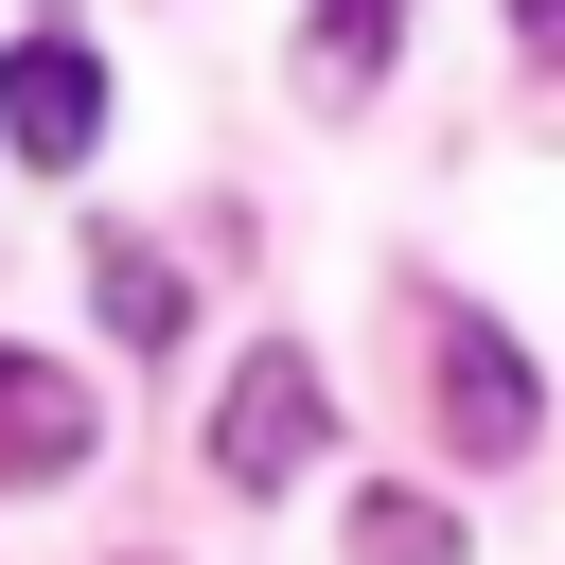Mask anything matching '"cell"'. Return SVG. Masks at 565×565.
<instances>
[{"instance_id": "52a82bcc", "label": "cell", "mask_w": 565, "mask_h": 565, "mask_svg": "<svg viewBox=\"0 0 565 565\" xmlns=\"http://www.w3.org/2000/svg\"><path fill=\"white\" fill-rule=\"evenodd\" d=\"M353 565H459V512H441V494H388V477H371V494H353Z\"/></svg>"}, {"instance_id": "3957f363", "label": "cell", "mask_w": 565, "mask_h": 565, "mask_svg": "<svg viewBox=\"0 0 565 565\" xmlns=\"http://www.w3.org/2000/svg\"><path fill=\"white\" fill-rule=\"evenodd\" d=\"M424 353H441V441H459V459H530V424H547V371H530L494 318H459V300L424 318Z\"/></svg>"}, {"instance_id": "6da1fadb", "label": "cell", "mask_w": 565, "mask_h": 565, "mask_svg": "<svg viewBox=\"0 0 565 565\" xmlns=\"http://www.w3.org/2000/svg\"><path fill=\"white\" fill-rule=\"evenodd\" d=\"M318 441H335V406H318V353H300V335H265V353L230 371V406H212V477H230V494H282Z\"/></svg>"}, {"instance_id": "5b68a950", "label": "cell", "mask_w": 565, "mask_h": 565, "mask_svg": "<svg viewBox=\"0 0 565 565\" xmlns=\"http://www.w3.org/2000/svg\"><path fill=\"white\" fill-rule=\"evenodd\" d=\"M88 300H106V335H124V353H177V335H194V282H177L141 230H88Z\"/></svg>"}, {"instance_id": "7a4b0ae2", "label": "cell", "mask_w": 565, "mask_h": 565, "mask_svg": "<svg viewBox=\"0 0 565 565\" xmlns=\"http://www.w3.org/2000/svg\"><path fill=\"white\" fill-rule=\"evenodd\" d=\"M0 141H18L35 177H88V159H106V53L53 35V18L0 35Z\"/></svg>"}, {"instance_id": "277c9868", "label": "cell", "mask_w": 565, "mask_h": 565, "mask_svg": "<svg viewBox=\"0 0 565 565\" xmlns=\"http://www.w3.org/2000/svg\"><path fill=\"white\" fill-rule=\"evenodd\" d=\"M88 459H106V406H88L53 353L0 335V494H53V477H88Z\"/></svg>"}, {"instance_id": "8992f818", "label": "cell", "mask_w": 565, "mask_h": 565, "mask_svg": "<svg viewBox=\"0 0 565 565\" xmlns=\"http://www.w3.org/2000/svg\"><path fill=\"white\" fill-rule=\"evenodd\" d=\"M388 53H406V0H318V18H300V88H318V106L388 88Z\"/></svg>"}, {"instance_id": "ba28073f", "label": "cell", "mask_w": 565, "mask_h": 565, "mask_svg": "<svg viewBox=\"0 0 565 565\" xmlns=\"http://www.w3.org/2000/svg\"><path fill=\"white\" fill-rule=\"evenodd\" d=\"M512 35H530V53H547V71H565V0H512Z\"/></svg>"}]
</instances>
